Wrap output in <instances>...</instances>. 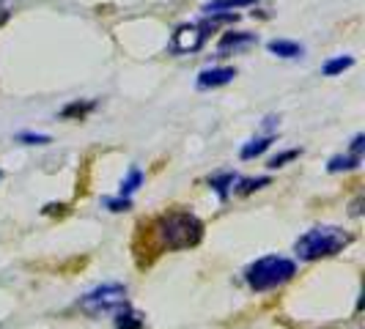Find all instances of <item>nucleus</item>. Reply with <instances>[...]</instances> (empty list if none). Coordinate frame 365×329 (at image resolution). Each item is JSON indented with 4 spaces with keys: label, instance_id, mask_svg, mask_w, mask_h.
<instances>
[{
    "label": "nucleus",
    "instance_id": "nucleus-1",
    "mask_svg": "<svg viewBox=\"0 0 365 329\" xmlns=\"http://www.w3.org/2000/svg\"><path fill=\"white\" fill-rule=\"evenodd\" d=\"M154 239L160 250H187L201 244L203 222L192 212H168L154 219Z\"/></svg>",
    "mask_w": 365,
    "mask_h": 329
},
{
    "label": "nucleus",
    "instance_id": "nucleus-2",
    "mask_svg": "<svg viewBox=\"0 0 365 329\" xmlns=\"http://www.w3.org/2000/svg\"><path fill=\"white\" fill-rule=\"evenodd\" d=\"M351 244V234L335 225H324V228H313L305 236L297 239L294 250L302 261H319V258L338 256L344 247Z\"/></svg>",
    "mask_w": 365,
    "mask_h": 329
},
{
    "label": "nucleus",
    "instance_id": "nucleus-3",
    "mask_svg": "<svg viewBox=\"0 0 365 329\" xmlns=\"http://www.w3.org/2000/svg\"><path fill=\"white\" fill-rule=\"evenodd\" d=\"M294 274H297V266L294 261L289 258H280V256H267V258H258L253 266H247L245 272V280L253 291H269V288H277L283 283H289Z\"/></svg>",
    "mask_w": 365,
    "mask_h": 329
},
{
    "label": "nucleus",
    "instance_id": "nucleus-4",
    "mask_svg": "<svg viewBox=\"0 0 365 329\" xmlns=\"http://www.w3.org/2000/svg\"><path fill=\"white\" fill-rule=\"evenodd\" d=\"M121 305H127V288L121 283H105V286L93 288V291H88L80 299V310L88 313V315L118 310Z\"/></svg>",
    "mask_w": 365,
    "mask_h": 329
},
{
    "label": "nucleus",
    "instance_id": "nucleus-5",
    "mask_svg": "<svg viewBox=\"0 0 365 329\" xmlns=\"http://www.w3.org/2000/svg\"><path fill=\"white\" fill-rule=\"evenodd\" d=\"M363 151H365V137L363 135H357V137L351 140L349 154L332 157V160L327 162V170L329 173H341V170H354V167H360V164H363Z\"/></svg>",
    "mask_w": 365,
    "mask_h": 329
},
{
    "label": "nucleus",
    "instance_id": "nucleus-6",
    "mask_svg": "<svg viewBox=\"0 0 365 329\" xmlns=\"http://www.w3.org/2000/svg\"><path fill=\"white\" fill-rule=\"evenodd\" d=\"M234 77H237V69H231V66L206 69L198 74V88H220V85H228Z\"/></svg>",
    "mask_w": 365,
    "mask_h": 329
},
{
    "label": "nucleus",
    "instance_id": "nucleus-7",
    "mask_svg": "<svg viewBox=\"0 0 365 329\" xmlns=\"http://www.w3.org/2000/svg\"><path fill=\"white\" fill-rule=\"evenodd\" d=\"M143 324H146L143 313L132 310L129 305H121L115 310V329H143Z\"/></svg>",
    "mask_w": 365,
    "mask_h": 329
},
{
    "label": "nucleus",
    "instance_id": "nucleus-8",
    "mask_svg": "<svg viewBox=\"0 0 365 329\" xmlns=\"http://www.w3.org/2000/svg\"><path fill=\"white\" fill-rule=\"evenodd\" d=\"M250 44H256V33H242V31H231V33H225V36L220 38V53H225V50H239V47H250Z\"/></svg>",
    "mask_w": 365,
    "mask_h": 329
},
{
    "label": "nucleus",
    "instance_id": "nucleus-9",
    "mask_svg": "<svg viewBox=\"0 0 365 329\" xmlns=\"http://www.w3.org/2000/svg\"><path fill=\"white\" fill-rule=\"evenodd\" d=\"M256 0H212L203 6L206 14H222V11H237L242 6H253Z\"/></svg>",
    "mask_w": 365,
    "mask_h": 329
},
{
    "label": "nucleus",
    "instance_id": "nucleus-10",
    "mask_svg": "<svg viewBox=\"0 0 365 329\" xmlns=\"http://www.w3.org/2000/svg\"><path fill=\"white\" fill-rule=\"evenodd\" d=\"M239 176L237 173H220V176H212L209 184H212V189L220 195V201H228V192L234 189V182H237Z\"/></svg>",
    "mask_w": 365,
    "mask_h": 329
},
{
    "label": "nucleus",
    "instance_id": "nucleus-11",
    "mask_svg": "<svg viewBox=\"0 0 365 329\" xmlns=\"http://www.w3.org/2000/svg\"><path fill=\"white\" fill-rule=\"evenodd\" d=\"M269 53H274L277 58H299V55L305 53L302 50V44H297V41H269Z\"/></svg>",
    "mask_w": 365,
    "mask_h": 329
},
{
    "label": "nucleus",
    "instance_id": "nucleus-12",
    "mask_svg": "<svg viewBox=\"0 0 365 329\" xmlns=\"http://www.w3.org/2000/svg\"><path fill=\"white\" fill-rule=\"evenodd\" d=\"M272 143H274L272 135H267V137H256V140H250L247 146L242 148V154H239V157H242V160H253V157H258V154H264Z\"/></svg>",
    "mask_w": 365,
    "mask_h": 329
},
{
    "label": "nucleus",
    "instance_id": "nucleus-13",
    "mask_svg": "<svg viewBox=\"0 0 365 329\" xmlns=\"http://www.w3.org/2000/svg\"><path fill=\"white\" fill-rule=\"evenodd\" d=\"M269 184V176H261V179H237L234 182V192L237 195H250V192H256L261 187H267Z\"/></svg>",
    "mask_w": 365,
    "mask_h": 329
},
{
    "label": "nucleus",
    "instance_id": "nucleus-14",
    "mask_svg": "<svg viewBox=\"0 0 365 329\" xmlns=\"http://www.w3.org/2000/svg\"><path fill=\"white\" fill-rule=\"evenodd\" d=\"M140 184H143V173H140L138 167H132V170H129V176L124 179V182H121L118 198H129V195H132V192H135V189H138Z\"/></svg>",
    "mask_w": 365,
    "mask_h": 329
},
{
    "label": "nucleus",
    "instance_id": "nucleus-15",
    "mask_svg": "<svg viewBox=\"0 0 365 329\" xmlns=\"http://www.w3.org/2000/svg\"><path fill=\"white\" fill-rule=\"evenodd\" d=\"M351 66H354V58H349V55L344 58V55H341V58H332V61L324 63V74H327V77H335V74L346 72Z\"/></svg>",
    "mask_w": 365,
    "mask_h": 329
},
{
    "label": "nucleus",
    "instance_id": "nucleus-16",
    "mask_svg": "<svg viewBox=\"0 0 365 329\" xmlns=\"http://www.w3.org/2000/svg\"><path fill=\"white\" fill-rule=\"evenodd\" d=\"M17 140L19 143H28V146H44V143H50L47 135H34V132H22Z\"/></svg>",
    "mask_w": 365,
    "mask_h": 329
},
{
    "label": "nucleus",
    "instance_id": "nucleus-17",
    "mask_svg": "<svg viewBox=\"0 0 365 329\" xmlns=\"http://www.w3.org/2000/svg\"><path fill=\"white\" fill-rule=\"evenodd\" d=\"M91 110H93V102H88V105L74 102V105H69V108H63L61 115H63V118H69V115H80V118H83V115H86V113H91Z\"/></svg>",
    "mask_w": 365,
    "mask_h": 329
},
{
    "label": "nucleus",
    "instance_id": "nucleus-18",
    "mask_svg": "<svg viewBox=\"0 0 365 329\" xmlns=\"http://www.w3.org/2000/svg\"><path fill=\"white\" fill-rule=\"evenodd\" d=\"M108 209L110 212H127L129 206H132V201L129 198H108Z\"/></svg>",
    "mask_w": 365,
    "mask_h": 329
},
{
    "label": "nucleus",
    "instance_id": "nucleus-19",
    "mask_svg": "<svg viewBox=\"0 0 365 329\" xmlns=\"http://www.w3.org/2000/svg\"><path fill=\"white\" fill-rule=\"evenodd\" d=\"M297 157H299V151H297V148H292V151H286V154L274 157L272 162H269V167H283V164L289 162V160H297Z\"/></svg>",
    "mask_w": 365,
    "mask_h": 329
}]
</instances>
